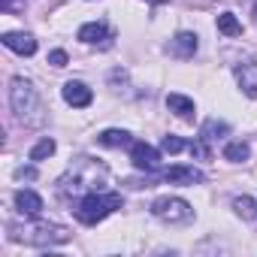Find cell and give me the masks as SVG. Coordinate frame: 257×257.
Returning a JSON list of instances; mask_svg holds the SVG:
<instances>
[{
    "label": "cell",
    "instance_id": "cell-1",
    "mask_svg": "<svg viewBox=\"0 0 257 257\" xmlns=\"http://www.w3.org/2000/svg\"><path fill=\"white\" fill-rule=\"evenodd\" d=\"M106 179H109V170H106L103 164H97V161H91V158H79V161L67 170V176L58 182V194H61V200L73 203V200H82L85 194L103 191V182H106Z\"/></svg>",
    "mask_w": 257,
    "mask_h": 257
},
{
    "label": "cell",
    "instance_id": "cell-2",
    "mask_svg": "<svg viewBox=\"0 0 257 257\" xmlns=\"http://www.w3.org/2000/svg\"><path fill=\"white\" fill-rule=\"evenodd\" d=\"M121 206H124L121 194H103V191H94V194H85L82 200H76L73 212H76V218H79L82 224L94 227V224H100L103 218H109V215H112L115 209H121Z\"/></svg>",
    "mask_w": 257,
    "mask_h": 257
},
{
    "label": "cell",
    "instance_id": "cell-3",
    "mask_svg": "<svg viewBox=\"0 0 257 257\" xmlns=\"http://www.w3.org/2000/svg\"><path fill=\"white\" fill-rule=\"evenodd\" d=\"M10 103H13V112H16L25 124H40V121H43L40 94H37V88H34L28 79H22V76L13 79V85H10Z\"/></svg>",
    "mask_w": 257,
    "mask_h": 257
},
{
    "label": "cell",
    "instance_id": "cell-4",
    "mask_svg": "<svg viewBox=\"0 0 257 257\" xmlns=\"http://www.w3.org/2000/svg\"><path fill=\"white\" fill-rule=\"evenodd\" d=\"M10 236H13L16 242L40 245V248H46V245H61V242L70 239V233H67L64 227L46 224V221H25V224H19V227H10Z\"/></svg>",
    "mask_w": 257,
    "mask_h": 257
},
{
    "label": "cell",
    "instance_id": "cell-5",
    "mask_svg": "<svg viewBox=\"0 0 257 257\" xmlns=\"http://www.w3.org/2000/svg\"><path fill=\"white\" fill-rule=\"evenodd\" d=\"M152 215L161 218V221H167V224H188L194 218V209L182 197H158L152 203Z\"/></svg>",
    "mask_w": 257,
    "mask_h": 257
},
{
    "label": "cell",
    "instance_id": "cell-6",
    "mask_svg": "<svg viewBox=\"0 0 257 257\" xmlns=\"http://www.w3.org/2000/svg\"><path fill=\"white\" fill-rule=\"evenodd\" d=\"M131 161L137 170H146V173H155L161 167V152L152 149L149 143H134L131 146Z\"/></svg>",
    "mask_w": 257,
    "mask_h": 257
},
{
    "label": "cell",
    "instance_id": "cell-7",
    "mask_svg": "<svg viewBox=\"0 0 257 257\" xmlns=\"http://www.w3.org/2000/svg\"><path fill=\"white\" fill-rule=\"evenodd\" d=\"M61 97H64L67 106H73V109H85V106H91V100H94L91 88H88L85 82H79V79L67 82V85L61 88Z\"/></svg>",
    "mask_w": 257,
    "mask_h": 257
},
{
    "label": "cell",
    "instance_id": "cell-8",
    "mask_svg": "<svg viewBox=\"0 0 257 257\" xmlns=\"http://www.w3.org/2000/svg\"><path fill=\"white\" fill-rule=\"evenodd\" d=\"M79 40L85 43V46H112V34H109V28L103 25V22H88V25H82L79 28Z\"/></svg>",
    "mask_w": 257,
    "mask_h": 257
},
{
    "label": "cell",
    "instance_id": "cell-9",
    "mask_svg": "<svg viewBox=\"0 0 257 257\" xmlns=\"http://www.w3.org/2000/svg\"><path fill=\"white\" fill-rule=\"evenodd\" d=\"M164 182H170V185H203V182H206V176H203L197 167L176 164V167H170V170L164 173Z\"/></svg>",
    "mask_w": 257,
    "mask_h": 257
},
{
    "label": "cell",
    "instance_id": "cell-10",
    "mask_svg": "<svg viewBox=\"0 0 257 257\" xmlns=\"http://www.w3.org/2000/svg\"><path fill=\"white\" fill-rule=\"evenodd\" d=\"M4 46H7L10 52H16V55H25V58H31V55L37 52V40H34L31 34H25V31H10V34H4Z\"/></svg>",
    "mask_w": 257,
    "mask_h": 257
},
{
    "label": "cell",
    "instance_id": "cell-11",
    "mask_svg": "<svg viewBox=\"0 0 257 257\" xmlns=\"http://www.w3.org/2000/svg\"><path fill=\"white\" fill-rule=\"evenodd\" d=\"M236 82L242 88V94L257 97V61H245L236 67Z\"/></svg>",
    "mask_w": 257,
    "mask_h": 257
},
{
    "label": "cell",
    "instance_id": "cell-12",
    "mask_svg": "<svg viewBox=\"0 0 257 257\" xmlns=\"http://www.w3.org/2000/svg\"><path fill=\"white\" fill-rule=\"evenodd\" d=\"M197 34H191V31H182V34H176L173 37V43H170V55H176V58H194L197 55Z\"/></svg>",
    "mask_w": 257,
    "mask_h": 257
},
{
    "label": "cell",
    "instance_id": "cell-13",
    "mask_svg": "<svg viewBox=\"0 0 257 257\" xmlns=\"http://www.w3.org/2000/svg\"><path fill=\"white\" fill-rule=\"evenodd\" d=\"M16 206H19V212H22V215H31V218H37V215L43 212V197H40L37 191H28V188H22V191L16 194Z\"/></svg>",
    "mask_w": 257,
    "mask_h": 257
},
{
    "label": "cell",
    "instance_id": "cell-14",
    "mask_svg": "<svg viewBox=\"0 0 257 257\" xmlns=\"http://www.w3.org/2000/svg\"><path fill=\"white\" fill-rule=\"evenodd\" d=\"M167 109L176 112L179 118H194V100L185 94H167Z\"/></svg>",
    "mask_w": 257,
    "mask_h": 257
},
{
    "label": "cell",
    "instance_id": "cell-15",
    "mask_svg": "<svg viewBox=\"0 0 257 257\" xmlns=\"http://www.w3.org/2000/svg\"><path fill=\"white\" fill-rule=\"evenodd\" d=\"M97 143L100 146H106V149H121V146H134V140H131V134L127 131H103L100 137H97Z\"/></svg>",
    "mask_w": 257,
    "mask_h": 257
},
{
    "label": "cell",
    "instance_id": "cell-16",
    "mask_svg": "<svg viewBox=\"0 0 257 257\" xmlns=\"http://www.w3.org/2000/svg\"><path fill=\"white\" fill-rule=\"evenodd\" d=\"M230 134V127L224 124V121H206L203 127H200V140H206V143H215V140H221V137H227Z\"/></svg>",
    "mask_w": 257,
    "mask_h": 257
},
{
    "label": "cell",
    "instance_id": "cell-17",
    "mask_svg": "<svg viewBox=\"0 0 257 257\" xmlns=\"http://www.w3.org/2000/svg\"><path fill=\"white\" fill-rule=\"evenodd\" d=\"M218 31H221L224 37H242V25L236 22L233 13H221V16H218Z\"/></svg>",
    "mask_w": 257,
    "mask_h": 257
},
{
    "label": "cell",
    "instance_id": "cell-18",
    "mask_svg": "<svg viewBox=\"0 0 257 257\" xmlns=\"http://www.w3.org/2000/svg\"><path fill=\"white\" fill-rule=\"evenodd\" d=\"M55 155V140L52 137H46V140H40L34 149H31V161L37 164V161H46V158H52Z\"/></svg>",
    "mask_w": 257,
    "mask_h": 257
},
{
    "label": "cell",
    "instance_id": "cell-19",
    "mask_svg": "<svg viewBox=\"0 0 257 257\" xmlns=\"http://www.w3.org/2000/svg\"><path fill=\"white\" fill-rule=\"evenodd\" d=\"M248 155H251L248 143H230V146L224 149V158H227V161H233V164H242V161H248Z\"/></svg>",
    "mask_w": 257,
    "mask_h": 257
},
{
    "label": "cell",
    "instance_id": "cell-20",
    "mask_svg": "<svg viewBox=\"0 0 257 257\" xmlns=\"http://www.w3.org/2000/svg\"><path fill=\"white\" fill-rule=\"evenodd\" d=\"M233 209H236V215H242V218H254V215H257V206H254L251 197H236V200H233Z\"/></svg>",
    "mask_w": 257,
    "mask_h": 257
},
{
    "label": "cell",
    "instance_id": "cell-21",
    "mask_svg": "<svg viewBox=\"0 0 257 257\" xmlns=\"http://www.w3.org/2000/svg\"><path fill=\"white\" fill-rule=\"evenodd\" d=\"M191 143H185L182 137H164V143H161V149L167 152V155H179V152H185Z\"/></svg>",
    "mask_w": 257,
    "mask_h": 257
},
{
    "label": "cell",
    "instance_id": "cell-22",
    "mask_svg": "<svg viewBox=\"0 0 257 257\" xmlns=\"http://www.w3.org/2000/svg\"><path fill=\"white\" fill-rule=\"evenodd\" d=\"M188 152H191L194 158H200V161H212V149H209V143H206V140L191 143V146H188Z\"/></svg>",
    "mask_w": 257,
    "mask_h": 257
},
{
    "label": "cell",
    "instance_id": "cell-23",
    "mask_svg": "<svg viewBox=\"0 0 257 257\" xmlns=\"http://www.w3.org/2000/svg\"><path fill=\"white\" fill-rule=\"evenodd\" d=\"M67 61H70V58H67L64 49H55V52L49 55V64H52V67H67Z\"/></svg>",
    "mask_w": 257,
    "mask_h": 257
},
{
    "label": "cell",
    "instance_id": "cell-24",
    "mask_svg": "<svg viewBox=\"0 0 257 257\" xmlns=\"http://www.w3.org/2000/svg\"><path fill=\"white\" fill-rule=\"evenodd\" d=\"M34 176H37L34 167H19V170H16V179H34Z\"/></svg>",
    "mask_w": 257,
    "mask_h": 257
},
{
    "label": "cell",
    "instance_id": "cell-25",
    "mask_svg": "<svg viewBox=\"0 0 257 257\" xmlns=\"http://www.w3.org/2000/svg\"><path fill=\"white\" fill-rule=\"evenodd\" d=\"M149 4H167V0H149Z\"/></svg>",
    "mask_w": 257,
    "mask_h": 257
},
{
    "label": "cell",
    "instance_id": "cell-26",
    "mask_svg": "<svg viewBox=\"0 0 257 257\" xmlns=\"http://www.w3.org/2000/svg\"><path fill=\"white\" fill-rule=\"evenodd\" d=\"M254 13H257V10H254Z\"/></svg>",
    "mask_w": 257,
    "mask_h": 257
}]
</instances>
